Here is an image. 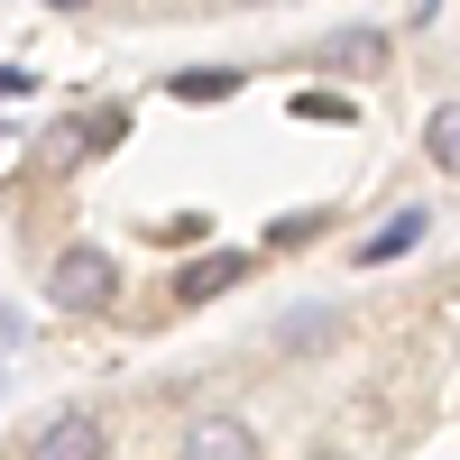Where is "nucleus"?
Masks as SVG:
<instances>
[{
    "label": "nucleus",
    "instance_id": "obj_12",
    "mask_svg": "<svg viewBox=\"0 0 460 460\" xmlns=\"http://www.w3.org/2000/svg\"><path fill=\"white\" fill-rule=\"evenodd\" d=\"M47 10H84V0H47Z\"/></svg>",
    "mask_w": 460,
    "mask_h": 460
},
{
    "label": "nucleus",
    "instance_id": "obj_9",
    "mask_svg": "<svg viewBox=\"0 0 460 460\" xmlns=\"http://www.w3.org/2000/svg\"><path fill=\"white\" fill-rule=\"evenodd\" d=\"M332 341V314H286V350H323Z\"/></svg>",
    "mask_w": 460,
    "mask_h": 460
},
{
    "label": "nucleus",
    "instance_id": "obj_8",
    "mask_svg": "<svg viewBox=\"0 0 460 460\" xmlns=\"http://www.w3.org/2000/svg\"><path fill=\"white\" fill-rule=\"evenodd\" d=\"M166 93H175V102H221V93H240V74H221V65H203V74H175Z\"/></svg>",
    "mask_w": 460,
    "mask_h": 460
},
{
    "label": "nucleus",
    "instance_id": "obj_11",
    "mask_svg": "<svg viewBox=\"0 0 460 460\" xmlns=\"http://www.w3.org/2000/svg\"><path fill=\"white\" fill-rule=\"evenodd\" d=\"M10 332H19V323H10V314H0V350H10Z\"/></svg>",
    "mask_w": 460,
    "mask_h": 460
},
{
    "label": "nucleus",
    "instance_id": "obj_4",
    "mask_svg": "<svg viewBox=\"0 0 460 460\" xmlns=\"http://www.w3.org/2000/svg\"><path fill=\"white\" fill-rule=\"evenodd\" d=\"M184 460H258V433L240 414H194V433H184Z\"/></svg>",
    "mask_w": 460,
    "mask_h": 460
},
{
    "label": "nucleus",
    "instance_id": "obj_6",
    "mask_svg": "<svg viewBox=\"0 0 460 460\" xmlns=\"http://www.w3.org/2000/svg\"><path fill=\"white\" fill-rule=\"evenodd\" d=\"M424 157H433L442 175H460V102H442L433 120H424Z\"/></svg>",
    "mask_w": 460,
    "mask_h": 460
},
{
    "label": "nucleus",
    "instance_id": "obj_5",
    "mask_svg": "<svg viewBox=\"0 0 460 460\" xmlns=\"http://www.w3.org/2000/svg\"><path fill=\"white\" fill-rule=\"evenodd\" d=\"M414 240H424V212H396L387 230H368V240H359L350 258H359V267H387V258H405Z\"/></svg>",
    "mask_w": 460,
    "mask_h": 460
},
{
    "label": "nucleus",
    "instance_id": "obj_7",
    "mask_svg": "<svg viewBox=\"0 0 460 460\" xmlns=\"http://www.w3.org/2000/svg\"><path fill=\"white\" fill-rule=\"evenodd\" d=\"M387 56V37H368V28H350V37H332L323 47V65H341V74H359V65H377Z\"/></svg>",
    "mask_w": 460,
    "mask_h": 460
},
{
    "label": "nucleus",
    "instance_id": "obj_3",
    "mask_svg": "<svg viewBox=\"0 0 460 460\" xmlns=\"http://www.w3.org/2000/svg\"><path fill=\"white\" fill-rule=\"evenodd\" d=\"M102 451H111V442H102V414H84V405L56 414V424L28 442V460H102Z\"/></svg>",
    "mask_w": 460,
    "mask_h": 460
},
{
    "label": "nucleus",
    "instance_id": "obj_10",
    "mask_svg": "<svg viewBox=\"0 0 460 460\" xmlns=\"http://www.w3.org/2000/svg\"><path fill=\"white\" fill-rule=\"evenodd\" d=\"M314 230H323V212H286L277 230H267V240H277V249H295V240H314Z\"/></svg>",
    "mask_w": 460,
    "mask_h": 460
},
{
    "label": "nucleus",
    "instance_id": "obj_1",
    "mask_svg": "<svg viewBox=\"0 0 460 460\" xmlns=\"http://www.w3.org/2000/svg\"><path fill=\"white\" fill-rule=\"evenodd\" d=\"M47 295L65 304V314H102V304L120 295V258L93 249V240H84V249H65V258H56V277H47Z\"/></svg>",
    "mask_w": 460,
    "mask_h": 460
},
{
    "label": "nucleus",
    "instance_id": "obj_2",
    "mask_svg": "<svg viewBox=\"0 0 460 460\" xmlns=\"http://www.w3.org/2000/svg\"><path fill=\"white\" fill-rule=\"evenodd\" d=\"M240 277H249V249H212V258H184V267H175V304H184V314H194V304L230 295Z\"/></svg>",
    "mask_w": 460,
    "mask_h": 460
}]
</instances>
